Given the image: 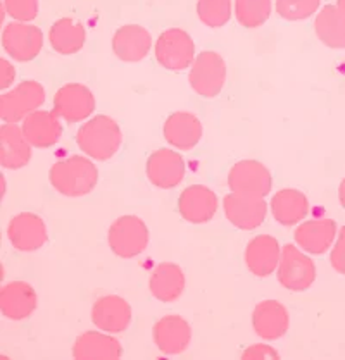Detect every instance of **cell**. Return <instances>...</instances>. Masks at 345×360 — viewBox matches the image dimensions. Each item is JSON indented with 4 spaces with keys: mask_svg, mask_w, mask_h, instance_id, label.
<instances>
[{
    "mask_svg": "<svg viewBox=\"0 0 345 360\" xmlns=\"http://www.w3.org/2000/svg\"><path fill=\"white\" fill-rule=\"evenodd\" d=\"M49 181L64 197H83L97 185L99 171L87 157L73 155L54 164Z\"/></svg>",
    "mask_w": 345,
    "mask_h": 360,
    "instance_id": "cell-1",
    "label": "cell"
},
{
    "mask_svg": "<svg viewBox=\"0 0 345 360\" xmlns=\"http://www.w3.org/2000/svg\"><path fill=\"white\" fill-rule=\"evenodd\" d=\"M76 143L95 160H109L120 150L123 133L120 124L109 116H95L76 133Z\"/></svg>",
    "mask_w": 345,
    "mask_h": 360,
    "instance_id": "cell-2",
    "label": "cell"
},
{
    "mask_svg": "<svg viewBox=\"0 0 345 360\" xmlns=\"http://www.w3.org/2000/svg\"><path fill=\"white\" fill-rule=\"evenodd\" d=\"M107 241L118 257H137L147 248L149 229L140 217L123 216L111 224Z\"/></svg>",
    "mask_w": 345,
    "mask_h": 360,
    "instance_id": "cell-3",
    "label": "cell"
},
{
    "mask_svg": "<svg viewBox=\"0 0 345 360\" xmlns=\"http://www.w3.org/2000/svg\"><path fill=\"white\" fill-rule=\"evenodd\" d=\"M190 86L201 97L214 98L223 90L226 82L225 59L218 52L206 51L195 57L190 69Z\"/></svg>",
    "mask_w": 345,
    "mask_h": 360,
    "instance_id": "cell-4",
    "label": "cell"
},
{
    "mask_svg": "<svg viewBox=\"0 0 345 360\" xmlns=\"http://www.w3.org/2000/svg\"><path fill=\"white\" fill-rule=\"evenodd\" d=\"M156 59L164 69L183 71L195 60L194 40L185 30H166L156 41Z\"/></svg>",
    "mask_w": 345,
    "mask_h": 360,
    "instance_id": "cell-5",
    "label": "cell"
},
{
    "mask_svg": "<svg viewBox=\"0 0 345 360\" xmlns=\"http://www.w3.org/2000/svg\"><path fill=\"white\" fill-rule=\"evenodd\" d=\"M316 279V266L295 245H285L278 264V281L290 292H306Z\"/></svg>",
    "mask_w": 345,
    "mask_h": 360,
    "instance_id": "cell-6",
    "label": "cell"
},
{
    "mask_svg": "<svg viewBox=\"0 0 345 360\" xmlns=\"http://www.w3.org/2000/svg\"><path fill=\"white\" fill-rule=\"evenodd\" d=\"M45 102V90L38 82H23L0 97V117L4 122H19Z\"/></svg>",
    "mask_w": 345,
    "mask_h": 360,
    "instance_id": "cell-7",
    "label": "cell"
},
{
    "mask_svg": "<svg viewBox=\"0 0 345 360\" xmlns=\"http://www.w3.org/2000/svg\"><path fill=\"white\" fill-rule=\"evenodd\" d=\"M2 45L7 56L19 63H28V60H33L44 47V33L40 28L28 22H9L4 28Z\"/></svg>",
    "mask_w": 345,
    "mask_h": 360,
    "instance_id": "cell-8",
    "label": "cell"
},
{
    "mask_svg": "<svg viewBox=\"0 0 345 360\" xmlns=\"http://www.w3.org/2000/svg\"><path fill=\"white\" fill-rule=\"evenodd\" d=\"M95 110V97L90 88L80 83H68L54 95V112L66 122H80Z\"/></svg>",
    "mask_w": 345,
    "mask_h": 360,
    "instance_id": "cell-9",
    "label": "cell"
},
{
    "mask_svg": "<svg viewBox=\"0 0 345 360\" xmlns=\"http://www.w3.org/2000/svg\"><path fill=\"white\" fill-rule=\"evenodd\" d=\"M226 219L240 229L259 228L264 223L268 214V204L264 197L258 195H240L228 193L223 200Z\"/></svg>",
    "mask_w": 345,
    "mask_h": 360,
    "instance_id": "cell-10",
    "label": "cell"
},
{
    "mask_svg": "<svg viewBox=\"0 0 345 360\" xmlns=\"http://www.w3.org/2000/svg\"><path fill=\"white\" fill-rule=\"evenodd\" d=\"M228 186L233 193L266 197L270 195L273 181L270 169L258 160H240L230 171Z\"/></svg>",
    "mask_w": 345,
    "mask_h": 360,
    "instance_id": "cell-11",
    "label": "cell"
},
{
    "mask_svg": "<svg viewBox=\"0 0 345 360\" xmlns=\"http://www.w3.org/2000/svg\"><path fill=\"white\" fill-rule=\"evenodd\" d=\"M7 238L19 252L40 250L49 241L47 226L37 214L21 212L9 221Z\"/></svg>",
    "mask_w": 345,
    "mask_h": 360,
    "instance_id": "cell-12",
    "label": "cell"
},
{
    "mask_svg": "<svg viewBox=\"0 0 345 360\" xmlns=\"http://www.w3.org/2000/svg\"><path fill=\"white\" fill-rule=\"evenodd\" d=\"M147 178L157 188L170 190L178 186L185 178V160L178 152L161 148L147 159Z\"/></svg>",
    "mask_w": 345,
    "mask_h": 360,
    "instance_id": "cell-13",
    "label": "cell"
},
{
    "mask_svg": "<svg viewBox=\"0 0 345 360\" xmlns=\"http://www.w3.org/2000/svg\"><path fill=\"white\" fill-rule=\"evenodd\" d=\"M92 323L107 333H123L132 324V307L118 295H106L95 300Z\"/></svg>",
    "mask_w": 345,
    "mask_h": 360,
    "instance_id": "cell-14",
    "label": "cell"
},
{
    "mask_svg": "<svg viewBox=\"0 0 345 360\" xmlns=\"http://www.w3.org/2000/svg\"><path fill=\"white\" fill-rule=\"evenodd\" d=\"M178 210L183 219L192 224L209 223L218 210V197L207 186L192 185L180 195Z\"/></svg>",
    "mask_w": 345,
    "mask_h": 360,
    "instance_id": "cell-15",
    "label": "cell"
},
{
    "mask_svg": "<svg viewBox=\"0 0 345 360\" xmlns=\"http://www.w3.org/2000/svg\"><path fill=\"white\" fill-rule=\"evenodd\" d=\"M154 342L163 354L178 355L189 348L192 340V328L183 317L166 316L159 319L152 329Z\"/></svg>",
    "mask_w": 345,
    "mask_h": 360,
    "instance_id": "cell-16",
    "label": "cell"
},
{
    "mask_svg": "<svg viewBox=\"0 0 345 360\" xmlns=\"http://www.w3.org/2000/svg\"><path fill=\"white\" fill-rule=\"evenodd\" d=\"M38 304L37 292L25 281H11L0 290V309L11 321L28 319Z\"/></svg>",
    "mask_w": 345,
    "mask_h": 360,
    "instance_id": "cell-17",
    "label": "cell"
},
{
    "mask_svg": "<svg viewBox=\"0 0 345 360\" xmlns=\"http://www.w3.org/2000/svg\"><path fill=\"white\" fill-rule=\"evenodd\" d=\"M61 117L54 110H34L23 120V133L34 148H47L56 145L63 135Z\"/></svg>",
    "mask_w": 345,
    "mask_h": 360,
    "instance_id": "cell-18",
    "label": "cell"
},
{
    "mask_svg": "<svg viewBox=\"0 0 345 360\" xmlns=\"http://www.w3.org/2000/svg\"><path fill=\"white\" fill-rule=\"evenodd\" d=\"M32 159V143L16 122H6L0 128V164L4 169H21Z\"/></svg>",
    "mask_w": 345,
    "mask_h": 360,
    "instance_id": "cell-19",
    "label": "cell"
},
{
    "mask_svg": "<svg viewBox=\"0 0 345 360\" xmlns=\"http://www.w3.org/2000/svg\"><path fill=\"white\" fill-rule=\"evenodd\" d=\"M282 259V248L276 238L270 235H259L249 241L245 248V264L249 271L258 278L273 274Z\"/></svg>",
    "mask_w": 345,
    "mask_h": 360,
    "instance_id": "cell-20",
    "label": "cell"
},
{
    "mask_svg": "<svg viewBox=\"0 0 345 360\" xmlns=\"http://www.w3.org/2000/svg\"><path fill=\"white\" fill-rule=\"evenodd\" d=\"M252 326L263 340L282 338L289 331V310L278 300H264L252 312Z\"/></svg>",
    "mask_w": 345,
    "mask_h": 360,
    "instance_id": "cell-21",
    "label": "cell"
},
{
    "mask_svg": "<svg viewBox=\"0 0 345 360\" xmlns=\"http://www.w3.org/2000/svg\"><path fill=\"white\" fill-rule=\"evenodd\" d=\"M152 47V37L144 26H121L113 37V51L118 59L125 63H138L147 56Z\"/></svg>",
    "mask_w": 345,
    "mask_h": 360,
    "instance_id": "cell-22",
    "label": "cell"
},
{
    "mask_svg": "<svg viewBox=\"0 0 345 360\" xmlns=\"http://www.w3.org/2000/svg\"><path fill=\"white\" fill-rule=\"evenodd\" d=\"M164 138L180 150H190L201 141L202 122L190 112H175L164 122Z\"/></svg>",
    "mask_w": 345,
    "mask_h": 360,
    "instance_id": "cell-23",
    "label": "cell"
},
{
    "mask_svg": "<svg viewBox=\"0 0 345 360\" xmlns=\"http://www.w3.org/2000/svg\"><path fill=\"white\" fill-rule=\"evenodd\" d=\"M295 241L301 248L314 255H321L332 247L337 236V224L333 219L306 221L295 229Z\"/></svg>",
    "mask_w": 345,
    "mask_h": 360,
    "instance_id": "cell-24",
    "label": "cell"
},
{
    "mask_svg": "<svg viewBox=\"0 0 345 360\" xmlns=\"http://www.w3.org/2000/svg\"><path fill=\"white\" fill-rule=\"evenodd\" d=\"M123 354L121 343L116 338L104 333L97 331H87L82 336L76 338L73 345V357L78 360L88 359H104V360H114L120 359Z\"/></svg>",
    "mask_w": 345,
    "mask_h": 360,
    "instance_id": "cell-25",
    "label": "cell"
},
{
    "mask_svg": "<svg viewBox=\"0 0 345 360\" xmlns=\"http://www.w3.org/2000/svg\"><path fill=\"white\" fill-rule=\"evenodd\" d=\"M149 288L159 302L170 304V302L178 300L185 290V274L182 267L172 262H163L156 266L154 273L151 274Z\"/></svg>",
    "mask_w": 345,
    "mask_h": 360,
    "instance_id": "cell-26",
    "label": "cell"
},
{
    "mask_svg": "<svg viewBox=\"0 0 345 360\" xmlns=\"http://www.w3.org/2000/svg\"><path fill=\"white\" fill-rule=\"evenodd\" d=\"M271 214L280 224L294 226L304 221L309 214V200L302 191L285 188L271 198Z\"/></svg>",
    "mask_w": 345,
    "mask_h": 360,
    "instance_id": "cell-27",
    "label": "cell"
},
{
    "mask_svg": "<svg viewBox=\"0 0 345 360\" xmlns=\"http://www.w3.org/2000/svg\"><path fill=\"white\" fill-rule=\"evenodd\" d=\"M87 33L82 22L71 18H63L52 25L49 32L51 47L61 56H73L85 45Z\"/></svg>",
    "mask_w": 345,
    "mask_h": 360,
    "instance_id": "cell-28",
    "label": "cell"
},
{
    "mask_svg": "<svg viewBox=\"0 0 345 360\" xmlns=\"http://www.w3.org/2000/svg\"><path fill=\"white\" fill-rule=\"evenodd\" d=\"M318 38L330 49H345V14L339 6H327L314 21Z\"/></svg>",
    "mask_w": 345,
    "mask_h": 360,
    "instance_id": "cell-29",
    "label": "cell"
},
{
    "mask_svg": "<svg viewBox=\"0 0 345 360\" xmlns=\"http://www.w3.org/2000/svg\"><path fill=\"white\" fill-rule=\"evenodd\" d=\"M235 16L244 28H259L271 16V0H235Z\"/></svg>",
    "mask_w": 345,
    "mask_h": 360,
    "instance_id": "cell-30",
    "label": "cell"
},
{
    "mask_svg": "<svg viewBox=\"0 0 345 360\" xmlns=\"http://www.w3.org/2000/svg\"><path fill=\"white\" fill-rule=\"evenodd\" d=\"M197 16L209 28H221L232 18V0H199Z\"/></svg>",
    "mask_w": 345,
    "mask_h": 360,
    "instance_id": "cell-31",
    "label": "cell"
},
{
    "mask_svg": "<svg viewBox=\"0 0 345 360\" xmlns=\"http://www.w3.org/2000/svg\"><path fill=\"white\" fill-rule=\"evenodd\" d=\"M321 0H276V13L287 21H301L320 9Z\"/></svg>",
    "mask_w": 345,
    "mask_h": 360,
    "instance_id": "cell-32",
    "label": "cell"
},
{
    "mask_svg": "<svg viewBox=\"0 0 345 360\" xmlns=\"http://www.w3.org/2000/svg\"><path fill=\"white\" fill-rule=\"evenodd\" d=\"M4 9L16 21L28 22L37 18L38 0H4Z\"/></svg>",
    "mask_w": 345,
    "mask_h": 360,
    "instance_id": "cell-33",
    "label": "cell"
},
{
    "mask_svg": "<svg viewBox=\"0 0 345 360\" xmlns=\"http://www.w3.org/2000/svg\"><path fill=\"white\" fill-rule=\"evenodd\" d=\"M330 262H332V267L337 273L345 276V226L340 229L339 240H337L332 255H330Z\"/></svg>",
    "mask_w": 345,
    "mask_h": 360,
    "instance_id": "cell-34",
    "label": "cell"
},
{
    "mask_svg": "<svg viewBox=\"0 0 345 360\" xmlns=\"http://www.w3.org/2000/svg\"><path fill=\"white\" fill-rule=\"evenodd\" d=\"M278 352L268 345H252L242 354V359H278Z\"/></svg>",
    "mask_w": 345,
    "mask_h": 360,
    "instance_id": "cell-35",
    "label": "cell"
},
{
    "mask_svg": "<svg viewBox=\"0 0 345 360\" xmlns=\"http://www.w3.org/2000/svg\"><path fill=\"white\" fill-rule=\"evenodd\" d=\"M0 68H2L0 69V72H2V78H0V88H2V90H6L7 86L13 85L14 78H16V71H14L13 64L7 63L6 59L0 60Z\"/></svg>",
    "mask_w": 345,
    "mask_h": 360,
    "instance_id": "cell-36",
    "label": "cell"
},
{
    "mask_svg": "<svg viewBox=\"0 0 345 360\" xmlns=\"http://www.w3.org/2000/svg\"><path fill=\"white\" fill-rule=\"evenodd\" d=\"M339 200L345 209V178L342 179V183H340V186H339Z\"/></svg>",
    "mask_w": 345,
    "mask_h": 360,
    "instance_id": "cell-37",
    "label": "cell"
},
{
    "mask_svg": "<svg viewBox=\"0 0 345 360\" xmlns=\"http://www.w3.org/2000/svg\"><path fill=\"white\" fill-rule=\"evenodd\" d=\"M337 6H339V9L345 14V0H337Z\"/></svg>",
    "mask_w": 345,
    "mask_h": 360,
    "instance_id": "cell-38",
    "label": "cell"
}]
</instances>
